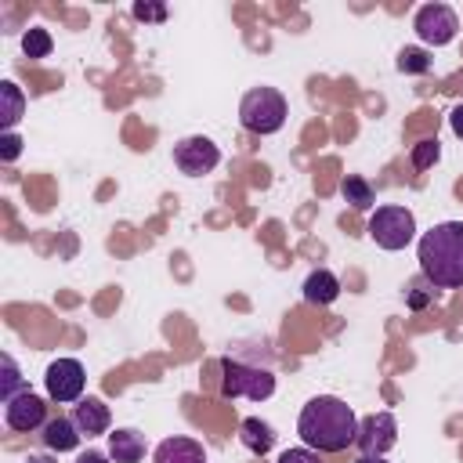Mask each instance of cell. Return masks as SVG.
<instances>
[{
  "label": "cell",
  "instance_id": "cell-1",
  "mask_svg": "<svg viewBox=\"0 0 463 463\" xmlns=\"http://www.w3.org/2000/svg\"><path fill=\"white\" fill-rule=\"evenodd\" d=\"M297 434L315 452H344L358 438V416L344 398L318 394L300 409Z\"/></svg>",
  "mask_w": 463,
  "mask_h": 463
},
{
  "label": "cell",
  "instance_id": "cell-2",
  "mask_svg": "<svg viewBox=\"0 0 463 463\" xmlns=\"http://www.w3.org/2000/svg\"><path fill=\"white\" fill-rule=\"evenodd\" d=\"M420 271L434 289H459L463 286V221H441L423 232L416 250Z\"/></svg>",
  "mask_w": 463,
  "mask_h": 463
},
{
  "label": "cell",
  "instance_id": "cell-3",
  "mask_svg": "<svg viewBox=\"0 0 463 463\" xmlns=\"http://www.w3.org/2000/svg\"><path fill=\"white\" fill-rule=\"evenodd\" d=\"M286 116H289V105L275 87H253L239 101V119L250 134H275L282 130Z\"/></svg>",
  "mask_w": 463,
  "mask_h": 463
},
{
  "label": "cell",
  "instance_id": "cell-4",
  "mask_svg": "<svg viewBox=\"0 0 463 463\" xmlns=\"http://www.w3.org/2000/svg\"><path fill=\"white\" fill-rule=\"evenodd\" d=\"M221 394L264 402L275 394V376H271V369H260V365H250L239 358H221Z\"/></svg>",
  "mask_w": 463,
  "mask_h": 463
},
{
  "label": "cell",
  "instance_id": "cell-5",
  "mask_svg": "<svg viewBox=\"0 0 463 463\" xmlns=\"http://www.w3.org/2000/svg\"><path fill=\"white\" fill-rule=\"evenodd\" d=\"M369 239L380 250H405L416 239V217L405 206H376V213L369 217Z\"/></svg>",
  "mask_w": 463,
  "mask_h": 463
},
{
  "label": "cell",
  "instance_id": "cell-6",
  "mask_svg": "<svg viewBox=\"0 0 463 463\" xmlns=\"http://www.w3.org/2000/svg\"><path fill=\"white\" fill-rule=\"evenodd\" d=\"M412 29H416V36H420L427 47H445V43L456 40L459 18H456V11H452L449 4H423V7L416 11V18H412Z\"/></svg>",
  "mask_w": 463,
  "mask_h": 463
},
{
  "label": "cell",
  "instance_id": "cell-7",
  "mask_svg": "<svg viewBox=\"0 0 463 463\" xmlns=\"http://www.w3.org/2000/svg\"><path fill=\"white\" fill-rule=\"evenodd\" d=\"M394 441H398V420H394L387 409L369 412V416L358 420V438H354V445H358L362 456H383V452L394 449Z\"/></svg>",
  "mask_w": 463,
  "mask_h": 463
},
{
  "label": "cell",
  "instance_id": "cell-8",
  "mask_svg": "<svg viewBox=\"0 0 463 463\" xmlns=\"http://www.w3.org/2000/svg\"><path fill=\"white\" fill-rule=\"evenodd\" d=\"M43 383H47V398L51 402H80L83 394V383H87V373L76 358H54L43 373Z\"/></svg>",
  "mask_w": 463,
  "mask_h": 463
},
{
  "label": "cell",
  "instance_id": "cell-9",
  "mask_svg": "<svg viewBox=\"0 0 463 463\" xmlns=\"http://www.w3.org/2000/svg\"><path fill=\"white\" fill-rule=\"evenodd\" d=\"M174 163H177L181 174L203 177V174H210V170L221 163V152H217V145H213L210 137L192 134V137H181V141L174 145Z\"/></svg>",
  "mask_w": 463,
  "mask_h": 463
},
{
  "label": "cell",
  "instance_id": "cell-10",
  "mask_svg": "<svg viewBox=\"0 0 463 463\" xmlns=\"http://www.w3.org/2000/svg\"><path fill=\"white\" fill-rule=\"evenodd\" d=\"M4 420H7L11 430L33 434V430H40V427L47 423V402L25 387V391L14 394L11 402H4Z\"/></svg>",
  "mask_w": 463,
  "mask_h": 463
},
{
  "label": "cell",
  "instance_id": "cell-11",
  "mask_svg": "<svg viewBox=\"0 0 463 463\" xmlns=\"http://www.w3.org/2000/svg\"><path fill=\"white\" fill-rule=\"evenodd\" d=\"M72 423L80 427V434L98 438V434H105V430H109L112 412H109V405H105L101 398H80V402H76V409H72Z\"/></svg>",
  "mask_w": 463,
  "mask_h": 463
},
{
  "label": "cell",
  "instance_id": "cell-12",
  "mask_svg": "<svg viewBox=\"0 0 463 463\" xmlns=\"http://www.w3.org/2000/svg\"><path fill=\"white\" fill-rule=\"evenodd\" d=\"M152 463H206V452L195 438H163L152 452Z\"/></svg>",
  "mask_w": 463,
  "mask_h": 463
},
{
  "label": "cell",
  "instance_id": "cell-13",
  "mask_svg": "<svg viewBox=\"0 0 463 463\" xmlns=\"http://www.w3.org/2000/svg\"><path fill=\"white\" fill-rule=\"evenodd\" d=\"M109 456H112V463H141L145 459V434L134 427H116L109 434Z\"/></svg>",
  "mask_w": 463,
  "mask_h": 463
},
{
  "label": "cell",
  "instance_id": "cell-14",
  "mask_svg": "<svg viewBox=\"0 0 463 463\" xmlns=\"http://www.w3.org/2000/svg\"><path fill=\"white\" fill-rule=\"evenodd\" d=\"M80 427L72 423V416H54V420H47L43 423V445L51 449V452H72L76 445H80Z\"/></svg>",
  "mask_w": 463,
  "mask_h": 463
},
{
  "label": "cell",
  "instance_id": "cell-15",
  "mask_svg": "<svg viewBox=\"0 0 463 463\" xmlns=\"http://www.w3.org/2000/svg\"><path fill=\"white\" fill-rule=\"evenodd\" d=\"M340 297V279L329 268H315L304 279V300L307 304H333Z\"/></svg>",
  "mask_w": 463,
  "mask_h": 463
},
{
  "label": "cell",
  "instance_id": "cell-16",
  "mask_svg": "<svg viewBox=\"0 0 463 463\" xmlns=\"http://www.w3.org/2000/svg\"><path fill=\"white\" fill-rule=\"evenodd\" d=\"M239 441H242L253 456H264V452H271V445H275V430H271V423H264V420H257V416H246V420L239 423Z\"/></svg>",
  "mask_w": 463,
  "mask_h": 463
},
{
  "label": "cell",
  "instance_id": "cell-17",
  "mask_svg": "<svg viewBox=\"0 0 463 463\" xmlns=\"http://www.w3.org/2000/svg\"><path fill=\"white\" fill-rule=\"evenodd\" d=\"M340 192H344V199H347L354 210H369V206L376 203V195H373L369 181H365V177H358V174H347V177L340 181Z\"/></svg>",
  "mask_w": 463,
  "mask_h": 463
},
{
  "label": "cell",
  "instance_id": "cell-18",
  "mask_svg": "<svg viewBox=\"0 0 463 463\" xmlns=\"http://www.w3.org/2000/svg\"><path fill=\"white\" fill-rule=\"evenodd\" d=\"M0 98H4V109H0V123L11 130V127L18 123V116H22V105H25V98H22V90H18L11 80H4V83H0Z\"/></svg>",
  "mask_w": 463,
  "mask_h": 463
},
{
  "label": "cell",
  "instance_id": "cell-19",
  "mask_svg": "<svg viewBox=\"0 0 463 463\" xmlns=\"http://www.w3.org/2000/svg\"><path fill=\"white\" fill-rule=\"evenodd\" d=\"M51 33L47 29H25L22 33V51H25V58H47L51 54Z\"/></svg>",
  "mask_w": 463,
  "mask_h": 463
},
{
  "label": "cell",
  "instance_id": "cell-20",
  "mask_svg": "<svg viewBox=\"0 0 463 463\" xmlns=\"http://www.w3.org/2000/svg\"><path fill=\"white\" fill-rule=\"evenodd\" d=\"M430 54L423 47H402L398 51V69L402 72H430Z\"/></svg>",
  "mask_w": 463,
  "mask_h": 463
},
{
  "label": "cell",
  "instance_id": "cell-21",
  "mask_svg": "<svg viewBox=\"0 0 463 463\" xmlns=\"http://www.w3.org/2000/svg\"><path fill=\"white\" fill-rule=\"evenodd\" d=\"M438 156H441V145H438V137H423V141H416L412 145V166L416 170H427V166H434L438 163Z\"/></svg>",
  "mask_w": 463,
  "mask_h": 463
},
{
  "label": "cell",
  "instance_id": "cell-22",
  "mask_svg": "<svg viewBox=\"0 0 463 463\" xmlns=\"http://www.w3.org/2000/svg\"><path fill=\"white\" fill-rule=\"evenodd\" d=\"M0 365H4V387H0V398L11 402V398L22 394L25 387H22V376H18V365H14L11 354H0Z\"/></svg>",
  "mask_w": 463,
  "mask_h": 463
},
{
  "label": "cell",
  "instance_id": "cell-23",
  "mask_svg": "<svg viewBox=\"0 0 463 463\" xmlns=\"http://www.w3.org/2000/svg\"><path fill=\"white\" fill-rule=\"evenodd\" d=\"M279 463H318V452L315 449H286L282 456H279Z\"/></svg>",
  "mask_w": 463,
  "mask_h": 463
},
{
  "label": "cell",
  "instance_id": "cell-24",
  "mask_svg": "<svg viewBox=\"0 0 463 463\" xmlns=\"http://www.w3.org/2000/svg\"><path fill=\"white\" fill-rule=\"evenodd\" d=\"M134 18L163 22V18H166V7H163V4H134Z\"/></svg>",
  "mask_w": 463,
  "mask_h": 463
},
{
  "label": "cell",
  "instance_id": "cell-25",
  "mask_svg": "<svg viewBox=\"0 0 463 463\" xmlns=\"http://www.w3.org/2000/svg\"><path fill=\"white\" fill-rule=\"evenodd\" d=\"M0 145H4V148H0V159H4V163H11V159L18 156V145H22V141H18L14 134H4V141H0Z\"/></svg>",
  "mask_w": 463,
  "mask_h": 463
},
{
  "label": "cell",
  "instance_id": "cell-26",
  "mask_svg": "<svg viewBox=\"0 0 463 463\" xmlns=\"http://www.w3.org/2000/svg\"><path fill=\"white\" fill-rule=\"evenodd\" d=\"M449 127H452L456 137H463V105H456V109L449 112Z\"/></svg>",
  "mask_w": 463,
  "mask_h": 463
},
{
  "label": "cell",
  "instance_id": "cell-27",
  "mask_svg": "<svg viewBox=\"0 0 463 463\" xmlns=\"http://www.w3.org/2000/svg\"><path fill=\"white\" fill-rule=\"evenodd\" d=\"M109 459H112L109 452H94V449H90V452H83L76 463H109Z\"/></svg>",
  "mask_w": 463,
  "mask_h": 463
},
{
  "label": "cell",
  "instance_id": "cell-28",
  "mask_svg": "<svg viewBox=\"0 0 463 463\" xmlns=\"http://www.w3.org/2000/svg\"><path fill=\"white\" fill-rule=\"evenodd\" d=\"M427 300H430V293H409V307H412V311L427 307Z\"/></svg>",
  "mask_w": 463,
  "mask_h": 463
},
{
  "label": "cell",
  "instance_id": "cell-29",
  "mask_svg": "<svg viewBox=\"0 0 463 463\" xmlns=\"http://www.w3.org/2000/svg\"><path fill=\"white\" fill-rule=\"evenodd\" d=\"M354 463H387V459H383V456H358Z\"/></svg>",
  "mask_w": 463,
  "mask_h": 463
},
{
  "label": "cell",
  "instance_id": "cell-30",
  "mask_svg": "<svg viewBox=\"0 0 463 463\" xmlns=\"http://www.w3.org/2000/svg\"><path fill=\"white\" fill-rule=\"evenodd\" d=\"M25 463H54V459H47V456H29Z\"/></svg>",
  "mask_w": 463,
  "mask_h": 463
}]
</instances>
